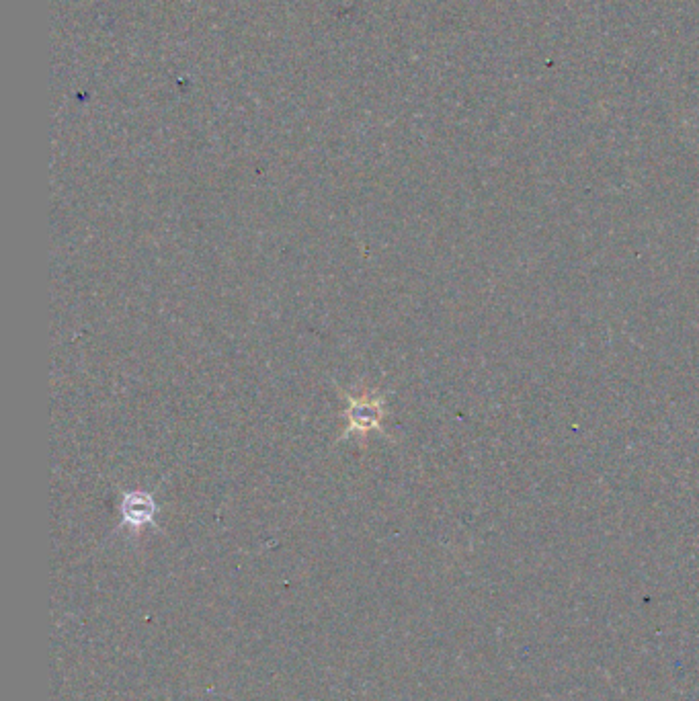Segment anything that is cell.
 I'll use <instances>...</instances> for the list:
<instances>
[{"label":"cell","mask_w":699,"mask_h":701,"mask_svg":"<svg viewBox=\"0 0 699 701\" xmlns=\"http://www.w3.org/2000/svg\"><path fill=\"white\" fill-rule=\"evenodd\" d=\"M345 398V419L347 427L343 429L341 439H349L353 435L367 437L372 433L384 435V419H386V398L378 392H369L361 396H349L343 392Z\"/></svg>","instance_id":"cell-1"},{"label":"cell","mask_w":699,"mask_h":701,"mask_svg":"<svg viewBox=\"0 0 699 701\" xmlns=\"http://www.w3.org/2000/svg\"><path fill=\"white\" fill-rule=\"evenodd\" d=\"M119 513H121V527H130V529L140 531L148 525H154L158 505L150 492L128 490V492L121 494Z\"/></svg>","instance_id":"cell-2"}]
</instances>
